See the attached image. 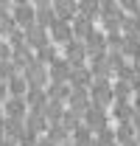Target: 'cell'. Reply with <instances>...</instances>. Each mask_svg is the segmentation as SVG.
I'll list each match as a JSON object with an SVG mask.
<instances>
[{"mask_svg": "<svg viewBox=\"0 0 140 146\" xmlns=\"http://www.w3.org/2000/svg\"><path fill=\"white\" fill-rule=\"evenodd\" d=\"M121 6L129 11H140V0H121Z\"/></svg>", "mask_w": 140, "mask_h": 146, "instance_id": "7", "label": "cell"}, {"mask_svg": "<svg viewBox=\"0 0 140 146\" xmlns=\"http://www.w3.org/2000/svg\"><path fill=\"white\" fill-rule=\"evenodd\" d=\"M9 3H11V0H0V14H6V9H9Z\"/></svg>", "mask_w": 140, "mask_h": 146, "instance_id": "9", "label": "cell"}, {"mask_svg": "<svg viewBox=\"0 0 140 146\" xmlns=\"http://www.w3.org/2000/svg\"><path fill=\"white\" fill-rule=\"evenodd\" d=\"M11 93H14V96H17V93H22V82H20L17 76L11 79Z\"/></svg>", "mask_w": 140, "mask_h": 146, "instance_id": "8", "label": "cell"}, {"mask_svg": "<svg viewBox=\"0 0 140 146\" xmlns=\"http://www.w3.org/2000/svg\"><path fill=\"white\" fill-rule=\"evenodd\" d=\"M11 3H14V6H22V3H28V0H11Z\"/></svg>", "mask_w": 140, "mask_h": 146, "instance_id": "12", "label": "cell"}, {"mask_svg": "<svg viewBox=\"0 0 140 146\" xmlns=\"http://www.w3.org/2000/svg\"><path fill=\"white\" fill-rule=\"evenodd\" d=\"M9 112H11V115H20V112H22V101H20L17 96L11 98V104H9Z\"/></svg>", "mask_w": 140, "mask_h": 146, "instance_id": "6", "label": "cell"}, {"mask_svg": "<svg viewBox=\"0 0 140 146\" xmlns=\"http://www.w3.org/2000/svg\"><path fill=\"white\" fill-rule=\"evenodd\" d=\"M137 110H140V98H137Z\"/></svg>", "mask_w": 140, "mask_h": 146, "instance_id": "13", "label": "cell"}, {"mask_svg": "<svg viewBox=\"0 0 140 146\" xmlns=\"http://www.w3.org/2000/svg\"><path fill=\"white\" fill-rule=\"evenodd\" d=\"M53 11H56V17H59V20L70 23L73 14L79 11V3H76V0H53Z\"/></svg>", "mask_w": 140, "mask_h": 146, "instance_id": "2", "label": "cell"}, {"mask_svg": "<svg viewBox=\"0 0 140 146\" xmlns=\"http://www.w3.org/2000/svg\"><path fill=\"white\" fill-rule=\"evenodd\" d=\"M56 20V11H53V3H45V6H36V25H45L51 28V23Z\"/></svg>", "mask_w": 140, "mask_h": 146, "instance_id": "5", "label": "cell"}, {"mask_svg": "<svg viewBox=\"0 0 140 146\" xmlns=\"http://www.w3.org/2000/svg\"><path fill=\"white\" fill-rule=\"evenodd\" d=\"M14 20H17V25L22 28V31H28V28L36 25V9L28 6V3H22V6L14 9Z\"/></svg>", "mask_w": 140, "mask_h": 146, "instance_id": "1", "label": "cell"}, {"mask_svg": "<svg viewBox=\"0 0 140 146\" xmlns=\"http://www.w3.org/2000/svg\"><path fill=\"white\" fill-rule=\"evenodd\" d=\"M25 34H28L31 48H36V51H42V48L48 45V28H45V25H34V28H28Z\"/></svg>", "mask_w": 140, "mask_h": 146, "instance_id": "3", "label": "cell"}, {"mask_svg": "<svg viewBox=\"0 0 140 146\" xmlns=\"http://www.w3.org/2000/svg\"><path fill=\"white\" fill-rule=\"evenodd\" d=\"M31 3H36V6H45V3H53V0H31Z\"/></svg>", "mask_w": 140, "mask_h": 146, "instance_id": "11", "label": "cell"}, {"mask_svg": "<svg viewBox=\"0 0 140 146\" xmlns=\"http://www.w3.org/2000/svg\"><path fill=\"white\" fill-rule=\"evenodd\" d=\"M51 34H53V39H56V42H70V36H73V28H70L65 20L56 17V20L51 23Z\"/></svg>", "mask_w": 140, "mask_h": 146, "instance_id": "4", "label": "cell"}, {"mask_svg": "<svg viewBox=\"0 0 140 146\" xmlns=\"http://www.w3.org/2000/svg\"><path fill=\"white\" fill-rule=\"evenodd\" d=\"M3 59H6V48L0 45V65H3Z\"/></svg>", "mask_w": 140, "mask_h": 146, "instance_id": "10", "label": "cell"}]
</instances>
